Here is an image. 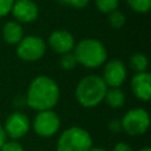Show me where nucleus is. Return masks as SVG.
I'll use <instances>...</instances> for the list:
<instances>
[{"instance_id": "1", "label": "nucleus", "mask_w": 151, "mask_h": 151, "mask_svg": "<svg viewBox=\"0 0 151 151\" xmlns=\"http://www.w3.org/2000/svg\"><path fill=\"white\" fill-rule=\"evenodd\" d=\"M60 90L55 80L47 76L35 77L27 88L26 104L35 111L52 110L59 101Z\"/></svg>"}, {"instance_id": "2", "label": "nucleus", "mask_w": 151, "mask_h": 151, "mask_svg": "<svg viewBox=\"0 0 151 151\" xmlns=\"http://www.w3.org/2000/svg\"><path fill=\"white\" fill-rule=\"evenodd\" d=\"M107 90L103 78L97 74H88L80 79L76 87V98L83 107H94L104 101Z\"/></svg>"}, {"instance_id": "3", "label": "nucleus", "mask_w": 151, "mask_h": 151, "mask_svg": "<svg viewBox=\"0 0 151 151\" xmlns=\"http://www.w3.org/2000/svg\"><path fill=\"white\" fill-rule=\"evenodd\" d=\"M72 52L77 59V63L87 68L99 67L107 59V52L104 44L93 38L80 40L77 45H74Z\"/></svg>"}, {"instance_id": "4", "label": "nucleus", "mask_w": 151, "mask_h": 151, "mask_svg": "<svg viewBox=\"0 0 151 151\" xmlns=\"http://www.w3.org/2000/svg\"><path fill=\"white\" fill-rule=\"evenodd\" d=\"M92 137L80 126H71L61 132L57 142V151H90Z\"/></svg>"}, {"instance_id": "5", "label": "nucleus", "mask_w": 151, "mask_h": 151, "mask_svg": "<svg viewBox=\"0 0 151 151\" xmlns=\"http://www.w3.org/2000/svg\"><path fill=\"white\" fill-rule=\"evenodd\" d=\"M122 130L129 136L144 134L150 126V116L145 109L136 107L129 110L120 119Z\"/></svg>"}, {"instance_id": "6", "label": "nucleus", "mask_w": 151, "mask_h": 151, "mask_svg": "<svg viewBox=\"0 0 151 151\" xmlns=\"http://www.w3.org/2000/svg\"><path fill=\"white\" fill-rule=\"evenodd\" d=\"M46 42L37 35L24 37L17 44V55L24 61H37L44 57Z\"/></svg>"}, {"instance_id": "7", "label": "nucleus", "mask_w": 151, "mask_h": 151, "mask_svg": "<svg viewBox=\"0 0 151 151\" xmlns=\"http://www.w3.org/2000/svg\"><path fill=\"white\" fill-rule=\"evenodd\" d=\"M32 127L40 137H52L60 127V118L53 110L39 111L32 122Z\"/></svg>"}, {"instance_id": "8", "label": "nucleus", "mask_w": 151, "mask_h": 151, "mask_svg": "<svg viewBox=\"0 0 151 151\" xmlns=\"http://www.w3.org/2000/svg\"><path fill=\"white\" fill-rule=\"evenodd\" d=\"M29 129H31L29 118L20 111H15L11 113L6 118L5 125H4V130L7 138H11L14 140L24 137L29 131Z\"/></svg>"}, {"instance_id": "9", "label": "nucleus", "mask_w": 151, "mask_h": 151, "mask_svg": "<svg viewBox=\"0 0 151 151\" xmlns=\"http://www.w3.org/2000/svg\"><path fill=\"white\" fill-rule=\"evenodd\" d=\"M127 70L125 64L119 59L107 61L103 70V80L107 87H120L125 81Z\"/></svg>"}, {"instance_id": "10", "label": "nucleus", "mask_w": 151, "mask_h": 151, "mask_svg": "<svg viewBox=\"0 0 151 151\" xmlns=\"http://www.w3.org/2000/svg\"><path fill=\"white\" fill-rule=\"evenodd\" d=\"M11 12L19 24L32 22L39 14L38 6L33 0H14Z\"/></svg>"}, {"instance_id": "11", "label": "nucleus", "mask_w": 151, "mask_h": 151, "mask_svg": "<svg viewBox=\"0 0 151 151\" xmlns=\"http://www.w3.org/2000/svg\"><path fill=\"white\" fill-rule=\"evenodd\" d=\"M50 47L58 54H64L72 52L74 48V38L66 29H55L48 37Z\"/></svg>"}, {"instance_id": "12", "label": "nucleus", "mask_w": 151, "mask_h": 151, "mask_svg": "<svg viewBox=\"0 0 151 151\" xmlns=\"http://www.w3.org/2000/svg\"><path fill=\"white\" fill-rule=\"evenodd\" d=\"M131 90L133 94L143 100L147 101L151 97V76L147 71L136 73L131 79Z\"/></svg>"}, {"instance_id": "13", "label": "nucleus", "mask_w": 151, "mask_h": 151, "mask_svg": "<svg viewBox=\"0 0 151 151\" xmlns=\"http://www.w3.org/2000/svg\"><path fill=\"white\" fill-rule=\"evenodd\" d=\"M24 38V31L18 21H7L2 27V39L9 45H17Z\"/></svg>"}, {"instance_id": "14", "label": "nucleus", "mask_w": 151, "mask_h": 151, "mask_svg": "<svg viewBox=\"0 0 151 151\" xmlns=\"http://www.w3.org/2000/svg\"><path fill=\"white\" fill-rule=\"evenodd\" d=\"M104 100L107 106L112 109H118L122 107L125 103V93L120 90V87H107Z\"/></svg>"}, {"instance_id": "15", "label": "nucleus", "mask_w": 151, "mask_h": 151, "mask_svg": "<svg viewBox=\"0 0 151 151\" xmlns=\"http://www.w3.org/2000/svg\"><path fill=\"white\" fill-rule=\"evenodd\" d=\"M149 66L147 57L142 52H136L130 57V67L136 72H145Z\"/></svg>"}, {"instance_id": "16", "label": "nucleus", "mask_w": 151, "mask_h": 151, "mask_svg": "<svg viewBox=\"0 0 151 151\" xmlns=\"http://www.w3.org/2000/svg\"><path fill=\"white\" fill-rule=\"evenodd\" d=\"M129 7L137 13H146L151 8V0H126Z\"/></svg>"}, {"instance_id": "17", "label": "nucleus", "mask_w": 151, "mask_h": 151, "mask_svg": "<svg viewBox=\"0 0 151 151\" xmlns=\"http://www.w3.org/2000/svg\"><path fill=\"white\" fill-rule=\"evenodd\" d=\"M119 5V0H96V6L99 12L104 14H109L112 11L117 9Z\"/></svg>"}, {"instance_id": "18", "label": "nucleus", "mask_w": 151, "mask_h": 151, "mask_svg": "<svg viewBox=\"0 0 151 151\" xmlns=\"http://www.w3.org/2000/svg\"><path fill=\"white\" fill-rule=\"evenodd\" d=\"M107 19H109L110 26L113 27V28H120L125 24V15L118 9H114L111 13H109V18Z\"/></svg>"}, {"instance_id": "19", "label": "nucleus", "mask_w": 151, "mask_h": 151, "mask_svg": "<svg viewBox=\"0 0 151 151\" xmlns=\"http://www.w3.org/2000/svg\"><path fill=\"white\" fill-rule=\"evenodd\" d=\"M59 63H60L61 68H63V70H66V71H71V70H73V68L78 65L77 59H76L73 52H68V53L61 54Z\"/></svg>"}, {"instance_id": "20", "label": "nucleus", "mask_w": 151, "mask_h": 151, "mask_svg": "<svg viewBox=\"0 0 151 151\" xmlns=\"http://www.w3.org/2000/svg\"><path fill=\"white\" fill-rule=\"evenodd\" d=\"M0 151H25V150L19 142L11 139V140H6L2 144V146L0 147Z\"/></svg>"}, {"instance_id": "21", "label": "nucleus", "mask_w": 151, "mask_h": 151, "mask_svg": "<svg viewBox=\"0 0 151 151\" xmlns=\"http://www.w3.org/2000/svg\"><path fill=\"white\" fill-rule=\"evenodd\" d=\"M14 0H0V18L6 17L13 6Z\"/></svg>"}, {"instance_id": "22", "label": "nucleus", "mask_w": 151, "mask_h": 151, "mask_svg": "<svg viewBox=\"0 0 151 151\" xmlns=\"http://www.w3.org/2000/svg\"><path fill=\"white\" fill-rule=\"evenodd\" d=\"M60 1L73 8H84L90 2V0H60Z\"/></svg>"}, {"instance_id": "23", "label": "nucleus", "mask_w": 151, "mask_h": 151, "mask_svg": "<svg viewBox=\"0 0 151 151\" xmlns=\"http://www.w3.org/2000/svg\"><path fill=\"white\" fill-rule=\"evenodd\" d=\"M109 129L110 131L112 132H119L122 130V124H120V120L118 119H113L109 123Z\"/></svg>"}, {"instance_id": "24", "label": "nucleus", "mask_w": 151, "mask_h": 151, "mask_svg": "<svg viewBox=\"0 0 151 151\" xmlns=\"http://www.w3.org/2000/svg\"><path fill=\"white\" fill-rule=\"evenodd\" d=\"M112 151H133V150H132V147H131L129 144L120 142V143H117V144L113 146Z\"/></svg>"}, {"instance_id": "25", "label": "nucleus", "mask_w": 151, "mask_h": 151, "mask_svg": "<svg viewBox=\"0 0 151 151\" xmlns=\"http://www.w3.org/2000/svg\"><path fill=\"white\" fill-rule=\"evenodd\" d=\"M7 140V136L5 133V130H4V126L0 124V147L2 146V144Z\"/></svg>"}, {"instance_id": "26", "label": "nucleus", "mask_w": 151, "mask_h": 151, "mask_svg": "<svg viewBox=\"0 0 151 151\" xmlns=\"http://www.w3.org/2000/svg\"><path fill=\"white\" fill-rule=\"evenodd\" d=\"M90 151H107V150L104 149V147H101V146H92L90 149Z\"/></svg>"}, {"instance_id": "27", "label": "nucleus", "mask_w": 151, "mask_h": 151, "mask_svg": "<svg viewBox=\"0 0 151 151\" xmlns=\"http://www.w3.org/2000/svg\"><path fill=\"white\" fill-rule=\"evenodd\" d=\"M138 151H151V149L146 146V147H143V149H140V150H138Z\"/></svg>"}]
</instances>
